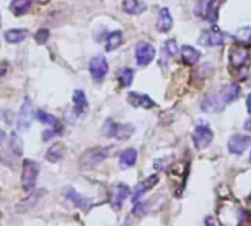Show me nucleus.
<instances>
[{"instance_id": "obj_4", "label": "nucleus", "mask_w": 251, "mask_h": 226, "mask_svg": "<svg viewBox=\"0 0 251 226\" xmlns=\"http://www.w3.org/2000/svg\"><path fill=\"white\" fill-rule=\"evenodd\" d=\"M129 195H130V188H129L126 183H121V182L114 183V185L110 188V191H108L110 204H111L115 210H118V208L123 207V203L126 201V198H127Z\"/></svg>"}, {"instance_id": "obj_25", "label": "nucleus", "mask_w": 251, "mask_h": 226, "mask_svg": "<svg viewBox=\"0 0 251 226\" xmlns=\"http://www.w3.org/2000/svg\"><path fill=\"white\" fill-rule=\"evenodd\" d=\"M136 158H137V153L136 149L133 148H127L124 149L121 156H120V166L123 169H129V167H133L135 163H136Z\"/></svg>"}, {"instance_id": "obj_9", "label": "nucleus", "mask_w": 251, "mask_h": 226, "mask_svg": "<svg viewBox=\"0 0 251 226\" xmlns=\"http://www.w3.org/2000/svg\"><path fill=\"white\" fill-rule=\"evenodd\" d=\"M135 56H136V62L139 65H148L155 58V49L152 45H149L146 42H139L135 49Z\"/></svg>"}, {"instance_id": "obj_13", "label": "nucleus", "mask_w": 251, "mask_h": 226, "mask_svg": "<svg viewBox=\"0 0 251 226\" xmlns=\"http://www.w3.org/2000/svg\"><path fill=\"white\" fill-rule=\"evenodd\" d=\"M229 59H230V64L235 68H241L248 62V50L241 47V46H235V47L230 49Z\"/></svg>"}, {"instance_id": "obj_24", "label": "nucleus", "mask_w": 251, "mask_h": 226, "mask_svg": "<svg viewBox=\"0 0 251 226\" xmlns=\"http://www.w3.org/2000/svg\"><path fill=\"white\" fill-rule=\"evenodd\" d=\"M181 55H182V61L185 64H188V65L197 64L198 59H200V56H201V53L195 47H192V46H182Z\"/></svg>"}, {"instance_id": "obj_5", "label": "nucleus", "mask_w": 251, "mask_h": 226, "mask_svg": "<svg viewBox=\"0 0 251 226\" xmlns=\"http://www.w3.org/2000/svg\"><path fill=\"white\" fill-rule=\"evenodd\" d=\"M213 130L210 129V126L207 124H198L194 130V135H192V140H194V145L195 148L198 149H204L207 148L211 142H213Z\"/></svg>"}, {"instance_id": "obj_6", "label": "nucleus", "mask_w": 251, "mask_h": 226, "mask_svg": "<svg viewBox=\"0 0 251 226\" xmlns=\"http://www.w3.org/2000/svg\"><path fill=\"white\" fill-rule=\"evenodd\" d=\"M31 118H33V104H31V99L27 96L20 108V113H18V118H17V126L21 132H25L30 129L31 126Z\"/></svg>"}, {"instance_id": "obj_41", "label": "nucleus", "mask_w": 251, "mask_h": 226, "mask_svg": "<svg viewBox=\"0 0 251 226\" xmlns=\"http://www.w3.org/2000/svg\"><path fill=\"white\" fill-rule=\"evenodd\" d=\"M250 163H251V153H250Z\"/></svg>"}, {"instance_id": "obj_19", "label": "nucleus", "mask_w": 251, "mask_h": 226, "mask_svg": "<svg viewBox=\"0 0 251 226\" xmlns=\"http://www.w3.org/2000/svg\"><path fill=\"white\" fill-rule=\"evenodd\" d=\"M178 53V45L173 39L167 40L162 46V52H161V58H160V64L161 65H165L169 62L170 58H173L175 55Z\"/></svg>"}, {"instance_id": "obj_26", "label": "nucleus", "mask_w": 251, "mask_h": 226, "mask_svg": "<svg viewBox=\"0 0 251 226\" xmlns=\"http://www.w3.org/2000/svg\"><path fill=\"white\" fill-rule=\"evenodd\" d=\"M27 37H28V30L24 28H12L5 33V39L9 43H21Z\"/></svg>"}, {"instance_id": "obj_32", "label": "nucleus", "mask_w": 251, "mask_h": 226, "mask_svg": "<svg viewBox=\"0 0 251 226\" xmlns=\"http://www.w3.org/2000/svg\"><path fill=\"white\" fill-rule=\"evenodd\" d=\"M49 37H50V33H49L47 28H40V30L36 33V36H34L37 45H45V43L49 40Z\"/></svg>"}, {"instance_id": "obj_2", "label": "nucleus", "mask_w": 251, "mask_h": 226, "mask_svg": "<svg viewBox=\"0 0 251 226\" xmlns=\"http://www.w3.org/2000/svg\"><path fill=\"white\" fill-rule=\"evenodd\" d=\"M133 132H135V127L132 124H120L113 120H107L102 127V135L108 139L115 137L120 140H126L132 136Z\"/></svg>"}, {"instance_id": "obj_23", "label": "nucleus", "mask_w": 251, "mask_h": 226, "mask_svg": "<svg viewBox=\"0 0 251 226\" xmlns=\"http://www.w3.org/2000/svg\"><path fill=\"white\" fill-rule=\"evenodd\" d=\"M105 40H107V42H105V50H107V52H114V50H117V49L121 46V43H123V33H121V31H113V33H110V34L107 36Z\"/></svg>"}, {"instance_id": "obj_39", "label": "nucleus", "mask_w": 251, "mask_h": 226, "mask_svg": "<svg viewBox=\"0 0 251 226\" xmlns=\"http://www.w3.org/2000/svg\"><path fill=\"white\" fill-rule=\"evenodd\" d=\"M49 2H50V0H37V3H40V5H46Z\"/></svg>"}, {"instance_id": "obj_22", "label": "nucleus", "mask_w": 251, "mask_h": 226, "mask_svg": "<svg viewBox=\"0 0 251 226\" xmlns=\"http://www.w3.org/2000/svg\"><path fill=\"white\" fill-rule=\"evenodd\" d=\"M65 156V146L62 143H53L46 153V160L50 163H58Z\"/></svg>"}, {"instance_id": "obj_7", "label": "nucleus", "mask_w": 251, "mask_h": 226, "mask_svg": "<svg viewBox=\"0 0 251 226\" xmlns=\"http://www.w3.org/2000/svg\"><path fill=\"white\" fill-rule=\"evenodd\" d=\"M89 71L95 82H102L105 75L108 74V62L102 55H98L91 59L89 62Z\"/></svg>"}, {"instance_id": "obj_3", "label": "nucleus", "mask_w": 251, "mask_h": 226, "mask_svg": "<svg viewBox=\"0 0 251 226\" xmlns=\"http://www.w3.org/2000/svg\"><path fill=\"white\" fill-rule=\"evenodd\" d=\"M39 176V164L33 160L25 158L23 163V173H21V185L25 191H31L36 186V181Z\"/></svg>"}, {"instance_id": "obj_31", "label": "nucleus", "mask_w": 251, "mask_h": 226, "mask_svg": "<svg viewBox=\"0 0 251 226\" xmlns=\"http://www.w3.org/2000/svg\"><path fill=\"white\" fill-rule=\"evenodd\" d=\"M11 146H12L14 156H18L20 157L23 154V139L17 133H12L11 135Z\"/></svg>"}, {"instance_id": "obj_12", "label": "nucleus", "mask_w": 251, "mask_h": 226, "mask_svg": "<svg viewBox=\"0 0 251 226\" xmlns=\"http://www.w3.org/2000/svg\"><path fill=\"white\" fill-rule=\"evenodd\" d=\"M127 101L130 105L136 107V108H145V110H149V108H154L155 107V102L148 96V95H142V93H136V92H132L127 95Z\"/></svg>"}, {"instance_id": "obj_29", "label": "nucleus", "mask_w": 251, "mask_h": 226, "mask_svg": "<svg viewBox=\"0 0 251 226\" xmlns=\"http://www.w3.org/2000/svg\"><path fill=\"white\" fill-rule=\"evenodd\" d=\"M235 39H236L241 45L251 46V27L239 28V30H238V33L235 34Z\"/></svg>"}, {"instance_id": "obj_30", "label": "nucleus", "mask_w": 251, "mask_h": 226, "mask_svg": "<svg viewBox=\"0 0 251 226\" xmlns=\"http://www.w3.org/2000/svg\"><path fill=\"white\" fill-rule=\"evenodd\" d=\"M118 80L121 83V86L124 88H129L133 82V69L130 68H123L120 72H118Z\"/></svg>"}, {"instance_id": "obj_20", "label": "nucleus", "mask_w": 251, "mask_h": 226, "mask_svg": "<svg viewBox=\"0 0 251 226\" xmlns=\"http://www.w3.org/2000/svg\"><path fill=\"white\" fill-rule=\"evenodd\" d=\"M31 5L33 0H12L9 9L15 17H23L31 9Z\"/></svg>"}, {"instance_id": "obj_10", "label": "nucleus", "mask_w": 251, "mask_h": 226, "mask_svg": "<svg viewBox=\"0 0 251 226\" xmlns=\"http://www.w3.org/2000/svg\"><path fill=\"white\" fill-rule=\"evenodd\" d=\"M250 145H251V137L247 136V135H233L228 142L229 151L232 154H236V156L242 154Z\"/></svg>"}, {"instance_id": "obj_40", "label": "nucleus", "mask_w": 251, "mask_h": 226, "mask_svg": "<svg viewBox=\"0 0 251 226\" xmlns=\"http://www.w3.org/2000/svg\"><path fill=\"white\" fill-rule=\"evenodd\" d=\"M0 25H2V17H0Z\"/></svg>"}, {"instance_id": "obj_36", "label": "nucleus", "mask_w": 251, "mask_h": 226, "mask_svg": "<svg viewBox=\"0 0 251 226\" xmlns=\"http://www.w3.org/2000/svg\"><path fill=\"white\" fill-rule=\"evenodd\" d=\"M247 110H248V113L251 114V93L247 96Z\"/></svg>"}, {"instance_id": "obj_42", "label": "nucleus", "mask_w": 251, "mask_h": 226, "mask_svg": "<svg viewBox=\"0 0 251 226\" xmlns=\"http://www.w3.org/2000/svg\"><path fill=\"white\" fill-rule=\"evenodd\" d=\"M0 118H2V111H0Z\"/></svg>"}, {"instance_id": "obj_17", "label": "nucleus", "mask_w": 251, "mask_h": 226, "mask_svg": "<svg viewBox=\"0 0 251 226\" xmlns=\"http://www.w3.org/2000/svg\"><path fill=\"white\" fill-rule=\"evenodd\" d=\"M217 93H219V96H220L222 102L226 105V104H229V102L235 101V99L239 96L241 89H239V86H238V85L230 83V85H226V86H225L220 92H217Z\"/></svg>"}, {"instance_id": "obj_1", "label": "nucleus", "mask_w": 251, "mask_h": 226, "mask_svg": "<svg viewBox=\"0 0 251 226\" xmlns=\"http://www.w3.org/2000/svg\"><path fill=\"white\" fill-rule=\"evenodd\" d=\"M108 156H110L108 148H102V146L91 148V149H86L85 153L81 154L80 164L85 169H95L99 164H102L108 158Z\"/></svg>"}, {"instance_id": "obj_38", "label": "nucleus", "mask_w": 251, "mask_h": 226, "mask_svg": "<svg viewBox=\"0 0 251 226\" xmlns=\"http://www.w3.org/2000/svg\"><path fill=\"white\" fill-rule=\"evenodd\" d=\"M244 127H245V129H248V130H251V120H248V121L244 124Z\"/></svg>"}, {"instance_id": "obj_27", "label": "nucleus", "mask_w": 251, "mask_h": 226, "mask_svg": "<svg viewBox=\"0 0 251 226\" xmlns=\"http://www.w3.org/2000/svg\"><path fill=\"white\" fill-rule=\"evenodd\" d=\"M225 0H207V8H205V20L211 21V23H216L217 21V17H219V8H220V3H223Z\"/></svg>"}, {"instance_id": "obj_37", "label": "nucleus", "mask_w": 251, "mask_h": 226, "mask_svg": "<svg viewBox=\"0 0 251 226\" xmlns=\"http://www.w3.org/2000/svg\"><path fill=\"white\" fill-rule=\"evenodd\" d=\"M3 140H5V132L0 129V143H2Z\"/></svg>"}, {"instance_id": "obj_15", "label": "nucleus", "mask_w": 251, "mask_h": 226, "mask_svg": "<svg viewBox=\"0 0 251 226\" xmlns=\"http://www.w3.org/2000/svg\"><path fill=\"white\" fill-rule=\"evenodd\" d=\"M173 27V18L172 14L167 8H162L158 14V20H157V30L160 33H167L170 31Z\"/></svg>"}, {"instance_id": "obj_18", "label": "nucleus", "mask_w": 251, "mask_h": 226, "mask_svg": "<svg viewBox=\"0 0 251 226\" xmlns=\"http://www.w3.org/2000/svg\"><path fill=\"white\" fill-rule=\"evenodd\" d=\"M146 9V5L143 0H124L123 2V11L129 15H139Z\"/></svg>"}, {"instance_id": "obj_11", "label": "nucleus", "mask_w": 251, "mask_h": 226, "mask_svg": "<svg viewBox=\"0 0 251 226\" xmlns=\"http://www.w3.org/2000/svg\"><path fill=\"white\" fill-rule=\"evenodd\" d=\"M223 107L225 104L222 102L219 93H210L201 102V108L205 113H219L220 110H223Z\"/></svg>"}, {"instance_id": "obj_34", "label": "nucleus", "mask_w": 251, "mask_h": 226, "mask_svg": "<svg viewBox=\"0 0 251 226\" xmlns=\"http://www.w3.org/2000/svg\"><path fill=\"white\" fill-rule=\"evenodd\" d=\"M143 211H145V204L136 201V205L133 207V213H135V214H142Z\"/></svg>"}, {"instance_id": "obj_43", "label": "nucleus", "mask_w": 251, "mask_h": 226, "mask_svg": "<svg viewBox=\"0 0 251 226\" xmlns=\"http://www.w3.org/2000/svg\"><path fill=\"white\" fill-rule=\"evenodd\" d=\"M123 226H129V225H127V223H124V225H123Z\"/></svg>"}, {"instance_id": "obj_35", "label": "nucleus", "mask_w": 251, "mask_h": 226, "mask_svg": "<svg viewBox=\"0 0 251 226\" xmlns=\"http://www.w3.org/2000/svg\"><path fill=\"white\" fill-rule=\"evenodd\" d=\"M204 225H205V226H214V219H213L211 216L205 217V220H204Z\"/></svg>"}, {"instance_id": "obj_28", "label": "nucleus", "mask_w": 251, "mask_h": 226, "mask_svg": "<svg viewBox=\"0 0 251 226\" xmlns=\"http://www.w3.org/2000/svg\"><path fill=\"white\" fill-rule=\"evenodd\" d=\"M36 118H37L40 123L46 124V126H50V127H61V126H59V121H58L52 114H49V113H46V111L37 110V111H36Z\"/></svg>"}, {"instance_id": "obj_8", "label": "nucleus", "mask_w": 251, "mask_h": 226, "mask_svg": "<svg viewBox=\"0 0 251 226\" xmlns=\"http://www.w3.org/2000/svg\"><path fill=\"white\" fill-rule=\"evenodd\" d=\"M225 40V34L220 31V28L213 27L210 30H205L200 36V45L205 47H213V46H220Z\"/></svg>"}, {"instance_id": "obj_21", "label": "nucleus", "mask_w": 251, "mask_h": 226, "mask_svg": "<svg viewBox=\"0 0 251 226\" xmlns=\"http://www.w3.org/2000/svg\"><path fill=\"white\" fill-rule=\"evenodd\" d=\"M65 198L68 200V201H71L74 205H77V207H80V208H89V205H91V201L88 200V198H85L83 195H80L78 192H75L74 189H67L65 191Z\"/></svg>"}, {"instance_id": "obj_16", "label": "nucleus", "mask_w": 251, "mask_h": 226, "mask_svg": "<svg viewBox=\"0 0 251 226\" xmlns=\"http://www.w3.org/2000/svg\"><path fill=\"white\" fill-rule=\"evenodd\" d=\"M72 105H74V113L77 115H85L88 111V99L83 90L77 89L72 96Z\"/></svg>"}, {"instance_id": "obj_14", "label": "nucleus", "mask_w": 251, "mask_h": 226, "mask_svg": "<svg viewBox=\"0 0 251 226\" xmlns=\"http://www.w3.org/2000/svg\"><path fill=\"white\" fill-rule=\"evenodd\" d=\"M157 183H158V176H157V175H152V176L146 178L145 181H142V182L135 188V191H133V194H132V201L136 203V201L143 195V192L149 191V189L154 188Z\"/></svg>"}, {"instance_id": "obj_33", "label": "nucleus", "mask_w": 251, "mask_h": 226, "mask_svg": "<svg viewBox=\"0 0 251 226\" xmlns=\"http://www.w3.org/2000/svg\"><path fill=\"white\" fill-rule=\"evenodd\" d=\"M62 132V127H52L50 130H45L43 132V140H50L55 136H58Z\"/></svg>"}]
</instances>
